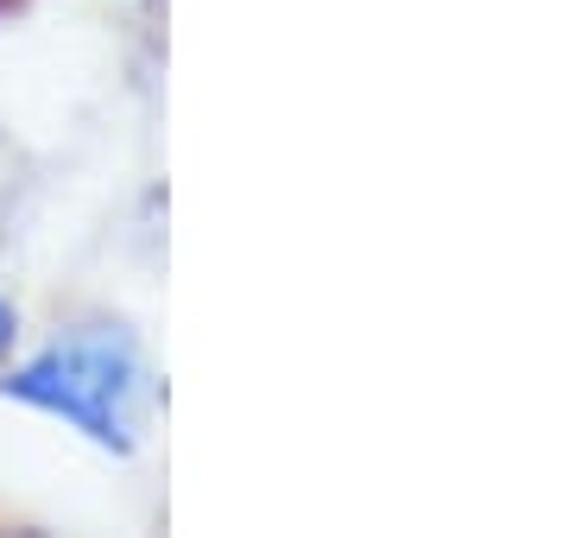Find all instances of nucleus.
I'll use <instances>...</instances> for the list:
<instances>
[{
	"instance_id": "f257e3e1",
	"label": "nucleus",
	"mask_w": 569,
	"mask_h": 538,
	"mask_svg": "<svg viewBox=\"0 0 569 538\" xmlns=\"http://www.w3.org/2000/svg\"><path fill=\"white\" fill-rule=\"evenodd\" d=\"M13 399L77 425L102 450H133L140 444V406H146V361L140 342L121 323H89L39 349L26 368L0 380Z\"/></svg>"
},
{
	"instance_id": "f03ea898",
	"label": "nucleus",
	"mask_w": 569,
	"mask_h": 538,
	"mask_svg": "<svg viewBox=\"0 0 569 538\" xmlns=\"http://www.w3.org/2000/svg\"><path fill=\"white\" fill-rule=\"evenodd\" d=\"M7 209H13V146L0 140V228H7Z\"/></svg>"
},
{
	"instance_id": "7ed1b4c3",
	"label": "nucleus",
	"mask_w": 569,
	"mask_h": 538,
	"mask_svg": "<svg viewBox=\"0 0 569 538\" xmlns=\"http://www.w3.org/2000/svg\"><path fill=\"white\" fill-rule=\"evenodd\" d=\"M13 330H20V317H13L7 298H0V361H7V349H13Z\"/></svg>"
}]
</instances>
